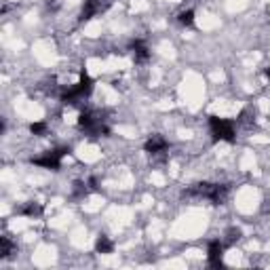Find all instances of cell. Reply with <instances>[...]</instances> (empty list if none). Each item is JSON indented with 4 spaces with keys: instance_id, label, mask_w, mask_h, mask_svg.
<instances>
[{
    "instance_id": "6da1fadb",
    "label": "cell",
    "mask_w": 270,
    "mask_h": 270,
    "mask_svg": "<svg viewBox=\"0 0 270 270\" xmlns=\"http://www.w3.org/2000/svg\"><path fill=\"white\" fill-rule=\"evenodd\" d=\"M91 91H93V80L87 72H83L80 74V80L74 87H70L62 93V101L64 103H76L80 99H85L87 95H91Z\"/></svg>"
},
{
    "instance_id": "7a4b0ae2",
    "label": "cell",
    "mask_w": 270,
    "mask_h": 270,
    "mask_svg": "<svg viewBox=\"0 0 270 270\" xmlns=\"http://www.w3.org/2000/svg\"><path fill=\"white\" fill-rule=\"evenodd\" d=\"M209 127L215 139H224V142H237V129L226 119H218V116H209Z\"/></svg>"
},
{
    "instance_id": "3957f363",
    "label": "cell",
    "mask_w": 270,
    "mask_h": 270,
    "mask_svg": "<svg viewBox=\"0 0 270 270\" xmlns=\"http://www.w3.org/2000/svg\"><path fill=\"white\" fill-rule=\"evenodd\" d=\"M68 152V148H57V150H49V152H44L42 156H36V158H32L34 165H38V167H44V169H60L62 167V158L64 154Z\"/></svg>"
},
{
    "instance_id": "277c9868",
    "label": "cell",
    "mask_w": 270,
    "mask_h": 270,
    "mask_svg": "<svg viewBox=\"0 0 270 270\" xmlns=\"http://www.w3.org/2000/svg\"><path fill=\"white\" fill-rule=\"evenodd\" d=\"M108 9V0H85V5H83V11H80V19L87 21V19H93V17H97L101 11Z\"/></svg>"
},
{
    "instance_id": "5b68a950",
    "label": "cell",
    "mask_w": 270,
    "mask_h": 270,
    "mask_svg": "<svg viewBox=\"0 0 270 270\" xmlns=\"http://www.w3.org/2000/svg\"><path fill=\"white\" fill-rule=\"evenodd\" d=\"M222 255H224V243H222L220 239H213L209 243V247H207V262H209V266L220 268L222 266Z\"/></svg>"
},
{
    "instance_id": "8992f818",
    "label": "cell",
    "mask_w": 270,
    "mask_h": 270,
    "mask_svg": "<svg viewBox=\"0 0 270 270\" xmlns=\"http://www.w3.org/2000/svg\"><path fill=\"white\" fill-rule=\"evenodd\" d=\"M167 148H169L167 139L160 137V135H152L146 142V146H144V150L148 152V154H160V152H165Z\"/></svg>"
},
{
    "instance_id": "52a82bcc",
    "label": "cell",
    "mask_w": 270,
    "mask_h": 270,
    "mask_svg": "<svg viewBox=\"0 0 270 270\" xmlns=\"http://www.w3.org/2000/svg\"><path fill=\"white\" fill-rule=\"evenodd\" d=\"M131 49H133V57H135L137 64H144V62L150 60V51H148V46H146L142 40L131 42Z\"/></svg>"
},
{
    "instance_id": "ba28073f",
    "label": "cell",
    "mask_w": 270,
    "mask_h": 270,
    "mask_svg": "<svg viewBox=\"0 0 270 270\" xmlns=\"http://www.w3.org/2000/svg\"><path fill=\"white\" fill-rule=\"evenodd\" d=\"M95 249H97V253H112V249H114V243L108 239V237H97V243H95Z\"/></svg>"
},
{
    "instance_id": "9c48e42d",
    "label": "cell",
    "mask_w": 270,
    "mask_h": 270,
    "mask_svg": "<svg viewBox=\"0 0 270 270\" xmlns=\"http://www.w3.org/2000/svg\"><path fill=\"white\" fill-rule=\"evenodd\" d=\"M178 21L182 23V26L190 28L192 23H194V11H192V9H186V11H182V13L178 15Z\"/></svg>"
},
{
    "instance_id": "30bf717a",
    "label": "cell",
    "mask_w": 270,
    "mask_h": 270,
    "mask_svg": "<svg viewBox=\"0 0 270 270\" xmlns=\"http://www.w3.org/2000/svg\"><path fill=\"white\" fill-rule=\"evenodd\" d=\"M21 213L28 215V218H38V215L42 213V207H40L38 203H28V207L21 209Z\"/></svg>"
},
{
    "instance_id": "8fae6325",
    "label": "cell",
    "mask_w": 270,
    "mask_h": 270,
    "mask_svg": "<svg viewBox=\"0 0 270 270\" xmlns=\"http://www.w3.org/2000/svg\"><path fill=\"white\" fill-rule=\"evenodd\" d=\"M11 251H13V243L9 241V237H3V239H0V255H3V257H9Z\"/></svg>"
},
{
    "instance_id": "7c38bea8",
    "label": "cell",
    "mask_w": 270,
    "mask_h": 270,
    "mask_svg": "<svg viewBox=\"0 0 270 270\" xmlns=\"http://www.w3.org/2000/svg\"><path fill=\"white\" fill-rule=\"evenodd\" d=\"M30 131L34 135H44L46 133V123H32L30 125Z\"/></svg>"
}]
</instances>
